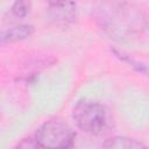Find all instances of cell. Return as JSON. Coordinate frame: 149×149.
Returning <instances> with one entry per match:
<instances>
[{
    "mask_svg": "<svg viewBox=\"0 0 149 149\" xmlns=\"http://www.w3.org/2000/svg\"><path fill=\"white\" fill-rule=\"evenodd\" d=\"M97 22L116 42H129L142 35L146 26L143 12L126 0H104L97 9Z\"/></svg>",
    "mask_w": 149,
    "mask_h": 149,
    "instance_id": "cell-1",
    "label": "cell"
},
{
    "mask_svg": "<svg viewBox=\"0 0 149 149\" xmlns=\"http://www.w3.org/2000/svg\"><path fill=\"white\" fill-rule=\"evenodd\" d=\"M72 116L77 127L90 135H102L109 130L113 123L108 108L90 99L78 101L73 107Z\"/></svg>",
    "mask_w": 149,
    "mask_h": 149,
    "instance_id": "cell-2",
    "label": "cell"
},
{
    "mask_svg": "<svg viewBox=\"0 0 149 149\" xmlns=\"http://www.w3.org/2000/svg\"><path fill=\"white\" fill-rule=\"evenodd\" d=\"M76 134L72 128L62 120L51 119L41 125L35 134L36 142L40 148H71L74 142Z\"/></svg>",
    "mask_w": 149,
    "mask_h": 149,
    "instance_id": "cell-3",
    "label": "cell"
},
{
    "mask_svg": "<svg viewBox=\"0 0 149 149\" xmlns=\"http://www.w3.org/2000/svg\"><path fill=\"white\" fill-rule=\"evenodd\" d=\"M47 13L54 24L66 27L76 21L78 8L74 0H48Z\"/></svg>",
    "mask_w": 149,
    "mask_h": 149,
    "instance_id": "cell-4",
    "label": "cell"
},
{
    "mask_svg": "<svg viewBox=\"0 0 149 149\" xmlns=\"http://www.w3.org/2000/svg\"><path fill=\"white\" fill-rule=\"evenodd\" d=\"M34 34V27L31 24H17L10 27L1 34V43H14L23 41Z\"/></svg>",
    "mask_w": 149,
    "mask_h": 149,
    "instance_id": "cell-5",
    "label": "cell"
},
{
    "mask_svg": "<svg viewBox=\"0 0 149 149\" xmlns=\"http://www.w3.org/2000/svg\"><path fill=\"white\" fill-rule=\"evenodd\" d=\"M104 148H112V149H140L146 148L143 143L137 140L129 139L126 136H113L106 140L102 143Z\"/></svg>",
    "mask_w": 149,
    "mask_h": 149,
    "instance_id": "cell-6",
    "label": "cell"
},
{
    "mask_svg": "<svg viewBox=\"0 0 149 149\" xmlns=\"http://www.w3.org/2000/svg\"><path fill=\"white\" fill-rule=\"evenodd\" d=\"M30 9H31L30 0H16L12 5L9 13L14 19H23L30 13Z\"/></svg>",
    "mask_w": 149,
    "mask_h": 149,
    "instance_id": "cell-7",
    "label": "cell"
},
{
    "mask_svg": "<svg viewBox=\"0 0 149 149\" xmlns=\"http://www.w3.org/2000/svg\"><path fill=\"white\" fill-rule=\"evenodd\" d=\"M19 148H36L38 147L37 142H36V139L34 136V139H26V140H22V142H20L17 144Z\"/></svg>",
    "mask_w": 149,
    "mask_h": 149,
    "instance_id": "cell-8",
    "label": "cell"
}]
</instances>
